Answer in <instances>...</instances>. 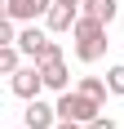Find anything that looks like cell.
Masks as SVG:
<instances>
[{
  "instance_id": "cell-1",
  "label": "cell",
  "mask_w": 124,
  "mask_h": 129,
  "mask_svg": "<svg viewBox=\"0 0 124 129\" xmlns=\"http://www.w3.org/2000/svg\"><path fill=\"white\" fill-rule=\"evenodd\" d=\"M71 36H75V58L80 62H98V58H106V22H98L93 13H80V22L71 27Z\"/></svg>"
},
{
  "instance_id": "cell-4",
  "label": "cell",
  "mask_w": 124,
  "mask_h": 129,
  "mask_svg": "<svg viewBox=\"0 0 124 129\" xmlns=\"http://www.w3.org/2000/svg\"><path fill=\"white\" fill-rule=\"evenodd\" d=\"M22 125L27 129H53L58 125V103H40V98H27V111H22Z\"/></svg>"
},
{
  "instance_id": "cell-6",
  "label": "cell",
  "mask_w": 124,
  "mask_h": 129,
  "mask_svg": "<svg viewBox=\"0 0 124 129\" xmlns=\"http://www.w3.org/2000/svg\"><path fill=\"white\" fill-rule=\"evenodd\" d=\"M44 22H49V31H71V27L80 22V5H62V0H53V9L44 13Z\"/></svg>"
},
{
  "instance_id": "cell-7",
  "label": "cell",
  "mask_w": 124,
  "mask_h": 129,
  "mask_svg": "<svg viewBox=\"0 0 124 129\" xmlns=\"http://www.w3.org/2000/svg\"><path fill=\"white\" fill-rule=\"evenodd\" d=\"M40 71H44V89H53V93H67L71 76H67V62H62V58H49V62H40Z\"/></svg>"
},
{
  "instance_id": "cell-8",
  "label": "cell",
  "mask_w": 124,
  "mask_h": 129,
  "mask_svg": "<svg viewBox=\"0 0 124 129\" xmlns=\"http://www.w3.org/2000/svg\"><path fill=\"white\" fill-rule=\"evenodd\" d=\"M80 9H84V13H93L98 22H115V13H120V0H84Z\"/></svg>"
},
{
  "instance_id": "cell-14",
  "label": "cell",
  "mask_w": 124,
  "mask_h": 129,
  "mask_svg": "<svg viewBox=\"0 0 124 129\" xmlns=\"http://www.w3.org/2000/svg\"><path fill=\"white\" fill-rule=\"evenodd\" d=\"M0 45H18V31H13V18L5 13V22H0Z\"/></svg>"
},
{
  "instance_id": "cell-9",
  "label": "cell",
  "mask_w": 124,
  "mask_h": 129,
  "mask_svg": "<svg viewBox=\"0 0 124 129\" xmlns=\"http://www.w3.org/2000/svg\"><path fill=\"white\" fill-rule=\"evenodd\" d=\"M44 40H49V36H44V31H36V27H27V31H18V49H22L27 58H36V53H40V45H44Z\"/></svg>"
},
{
  "instance_id": "cell-2",
  "label": "cell",
  "mask_w": 124,
  "mask_h": 129,
  "mask_svg": "<svg viewBox=\"0 0 124 129\" xmlns=\"http://www.w3.org/2000/svg\"><path fill=\"white\" fill-rule=\"evenodd\" d=\"M98 116H102L98 98H89V93H80V89L58 93V120H80V125H89V120H98Z\"/></svg>"
},
{
  "instance_id": "cell-17",
  "label": "cell",
  "mask_w": 124,
  "mask_h": 129,
  "mask_svg": "<svg viewBox=\"0 0 124 129\" xmlns=\"http://www.w3.org/2000/svg\"><path fill=\"white\" fill-rule=\"evenodd\" d=\"M62 5H84V0H62Z\"/></svg>"
},
{
  "instance_id": "cell-10",
  "label": "cell",
  "mask_w": 124,
  "mask_h": 129,
  "mask_svg": "<svg viewBox=\"0 0 124 129\" xmlns=\"http://www.w3.org/2000/svg\"><path fill=\"white\" fill-rule=\"evenodd\" d=\"M80 93H89V98H98V103H106V93H111V85H106V80H98V76H84V80H80Z\"/></svg>"
},
{
  "instance_id": "cell-11",
  "label": "cell",
  "mask_w": 124,
  "mask_h": 129,
  "mask_svg": "<svg viewBox=\"0 0 124 129\" xmlns=\"http://www.w3.org/2000/svg\"><path fill=\"white\" fill-rule=\"evenodd\" d=\"M18 58H22V49H18V45H0V71H5V76H13V71H18Z\"/></svg>"
},
{
  "instance_id": "cell-16",
  "label": "cell",
  "mask_w": 124,
  "mask_h": 129,
  "mask_svg": "<svg viewBox=\"0 0 124 129\" xmlns=\"http://www.w3.org/2000/svg\"><path fill=\"white\" fill-rule=\"evenodd\" d=\"M53 129H89V125H80V120H58Z\"/></svg>"
},
{
  "instance_id": "cell-12",
  "label": "cell",
  "mask_w": 124,
  "mask_h": 129,
  "mask_svg": "<svg viewBox=\"0 0 124 129\" xmlns=\"http://www.w3.org/2000/svg\"><path fill=\"white\" fill-rule=\"evenodd\" d=\"M106 85H111V93H120V98H124V62L106 71Z\"/></svg>"
},
{
  "instance_id": "cell-5",
  "label": "cell",
  "mask_w": 124,
  "mask_h": 129,
  "mask_svg": "<svg viewBox=\"0 0 124 129\" xmlns=\"http://www.w3.org/2000/svg\"><path fill=\"white\" fill-rule=\"evenodd\" d=\"M0 5H5V13L13 22H36L40 13L53 9V0H0Z\"/></svg>"
},
{
  "instance_id": "cell-13",
  "label": "cell",
  "mask_w": 124,
  "mask_h": 129,
  "mask_svg": "<svg viewBox=\"0 0 124 129\" xmlns=\"http://www.w3.org/2000/svg\"><path fill=\"white\" fill-rule=\"evenodd\" d=\"M49 58H62V49H58V40H44V45H40V53L31 58V62H49Z\"/></svg>"
},
{
  "instance_id": "cell-3",
  "label": "cell",
  "mask_w": 124,
  "mask_h": 129,
  "mask_svg": "<svg viewBox=\"0 0 124 129\" xmlns=\"http://www.w3.org/2000/svg\"><path fill=\"white\" fill-rule=\"evenodd\" d=\"M9 89L18 93V98H36L40 89H44V71H40V62H31V67H18V71H13L9 76Z\"/></svg>"
},
{
  "instance_id": "cell-18",
  "label": "cell",
  "mask_w": 124,
  "mask_h": 129,
  "mask_svg": "<svg viewBox=\"0 0 124 129\" xmlns=\"http://www.w3.org/2000/svg\"><path fill=\"white\" fill-rule=\"evenodd\" d=\"M22 129H27V125H22Z\"/></svg>"
},
{
  "instance_id": "cell-15",
  "label": "cell",
  "mask_w": 124,
  "mask_h": 129,
  "mask_svg": "<svg viewBox=\"0 0 124 129\" xmlns=\"http://www.w3.org/2000/svg\"><path fill=\"white\" fill-rule=\"evenodd\" d=\"M89 129H115V120L111 116H98V120H89Z\"/></svg>"
}]
</instances>
